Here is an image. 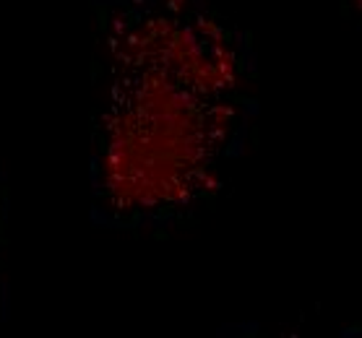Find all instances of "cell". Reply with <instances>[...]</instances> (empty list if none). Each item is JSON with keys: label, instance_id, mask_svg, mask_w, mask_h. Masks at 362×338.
<instances>
[{"label": "cell", "instance_id": "cell-1", "mask_svg": "<svg viewBox=\"0 0 362 338\" xmlns=\"http://www.w3.org/2000/svg\"><path fill=\"white\" fill-rule=\"evenodd\" d=\"M245 29L206 0H94L91 214L165 229L227 185L255 109Z\"/></svg>", "mask_w": 362, "mask_h": 338}, {"label": "cell", "instance_id": "cell-2", "mask_svg": "<svg viewBox=\"0 0 362 338\" xmlns=\"http://www.w3.org/2000/svg\"><path fill=\"white\" fill-rule=\"evenodd\" d=\"M3 227H6V190L0 188V245H3Z\"/></svg>", "mask_w": 362, "mask_h": 338}, {"label": "cell", "instance_id": "cell-3", "mask_svg": "<svg viewBox=\"0 0 362 338\" xmlns=\"http://www.w3.org/2000/svg\"><path fill=\"white\" fill-rule=\"evenodd\" d=\"M346 3H354V8H360L362 6V0H346Z\"/></svg>", "mask_w": 362, "mask_h": 338}]
</instances>
